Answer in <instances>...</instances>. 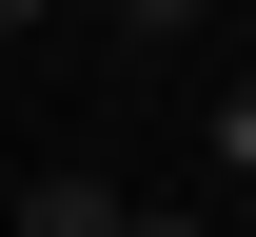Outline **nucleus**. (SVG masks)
I'll list each match as a JSON object with an SVG mask.
<instances>
[{
    "label": "nucleus",
    "mask_w": 256,
    "mask_h": 237,
    "mask_svg": "<svg viewBox=\"0 0 256 237\" xmlns=\"http://www.w3.org/2000/svg\"><path fill=\"white\" fill-rule=\"evenodd\" d=\"M118 217H138V198H118V178H79V158L20 178V237H118Z\"/></svg>",
    "instance_id": "nucleus-1"
},
{
    "label": "nucleus",
    "mask_w": 256,
    "mask_h": 237,
    "mask_svg": "<svg viewBox=\"0 0 256 237\" xmlns=\"http://www.w3.org/2000/svg\"><path fill=\"white\" fill-rule=\"evenodd\" d=\"M197 138H217V178H256V79H236V99L197 119Z\"/></svg>",
    "instance_id": "nucleus-2"
},
{
    "label": "nucleus",
    "mask_w": 256,
    "mask_h": 237,
    "mask_svg": "<svg viewBox=\"0 0 256 237\" xmlns=\"http://www.w3.org/2000/svg\"><path fill=\"white\" fill-rule=\"evenodd\" d=\"M98 20H118V40H178V20H197V0H98Z\"/></svg>",
    "instance_id": "nucleus-3"
},
{
    "label": "nucleus",
    "mask_w": 256,
    "mask_h": 237,
    "mask_svg": "<svg viewBox=\"0 0 256 237\" xmlns=\"http://www.w3.org/2000/svg\"><path fill=\"white\" fill-rule=\"evenodd\" d=\"M118 237H217V217H118Z\"/></svg>",
    "instance_id": "nucleus-4"
},
{
    "label": "nucleus",
    "mask_w": 256,
    "mask_h": 237,
    "mask_svg": "<svg viewBox=\"0 0 256 237\" xmlns=\"http://www.w3.org/2000/svg\"><path fill=\"white\" fill-rule=\"evenodd\" d=\"M20 20H40V0H0V40H20Z\"/></svg>",
    "instance_id": "nucleus-5"
},
{
    "label": "nucleus",
    "mask_w": 256,
    "mask_h": 237,
    "mask_svg": "<svg viewBox=\"0 0 256 237\" xmlns=\"http://www.w3.org/2000/svg\"><path fill=\"white\" fill-rule=\"evenodd\" d=\"M236 198H256V178H236Z\"/></svg>",
    "instance_id": "nucleus-6"
}]
</instances>
